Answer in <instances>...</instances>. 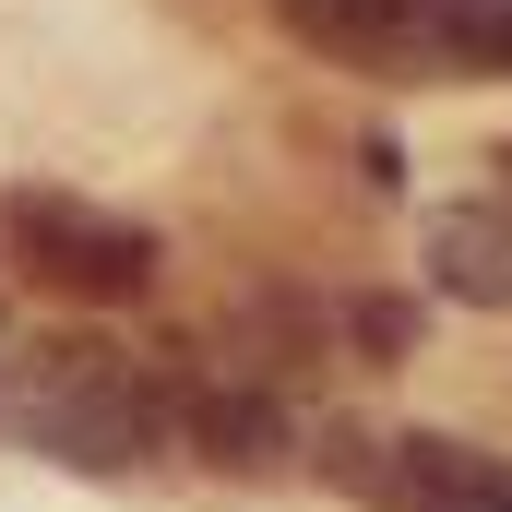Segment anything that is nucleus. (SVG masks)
I'll use <instances>...</instances> for the list:
<instances>
[{
    "mask_svg": "<svg viewBox=\"0 0 512 512\" xmlns=\"http://www.w3.org/2000/svg\"><path fill=\"white\" fill-rule=\"evenodd\" d=\"M0 441L60 465V477H143L179 453L167 429V370L108 334H36L0 370Z\"/></svg>",
    "mask_w": 512,
    "mask_h": 512,
    "instance_id": "f257e3e1",
    "label": "nucleus"
},
{
    "mask_svg": "<svg viewBox=\"0 0 512 512\" xmlns=\"http://www.w3.org/2000/svg\"><path fill=\"white\" fill-rule=\"evenodd\" d=\"M167 429H179V453H203L215 477H286L298 453H310V429H298V405L274 382H239V370H167Z\"/></svg>",
    "mask_w": 512,
    "mask_h": 512,
    "instance_id": "7ed1b4c3",
    "label": "nucleus"
},
{
    "mask_svg": "<svg viewBox=\"0 0 512 512\" xmlns=\"http://www.w3.org/2000/svg\"><path fill=\"white\" fill-rule=\"evenodd\" d=\"M346 334L370 346V370H393L417 346V298H346Z\"/></svg>",
    "mask_w": 512,
    "mask_h": 512,
    "instance_id": "39448f33",
    "label": "nucleus"
},
{
    "mask_svg": "<svg viewBox=\"0 0 512 512\" xmlns=\"http://www.w3.org/2000/svg\"><path fill=\"white\" fill-rule=\"evenodd\" d=\"M429 286L465 298V310H512V191H477V203L429 215Z\"/></svg>",
    "mask_w": 512,
    "mask_h": 512,
    "instance_id": "20e7f679",
    "label": "nucleus"
},
{
    "mask_svg": "<svg viewBox=\"0 0 512 512\" xmlns=\"http://www.w3.org/2000/svg\"><path fill=\"white\" fill-rule=\"evenodd\" d=\"M501 167H512V155H501Z\"/></svg>",
    "mask_w": 512,
    "mask_h": 512,
    "instance_id": "423d86ee",
    "label": "nucleus"
},
{
    "mask_svg": "<svg viewBox=\"0 0 512 512\" xmlns=\"http://www.w3.org/2000/svg\"><path fill=\"white\" fill-rule=\"evenodd\" d=\"M0 239L12 262L36 274V286H60V298H84V310H120L155 286V227H131L108 203H84V191H0Z\"/></svg>",
    "mask_w": 512,
    "mask_h": 512,
    "instance_id": "f03ea898",
    "label": "nucleus"
}]
</instances>
